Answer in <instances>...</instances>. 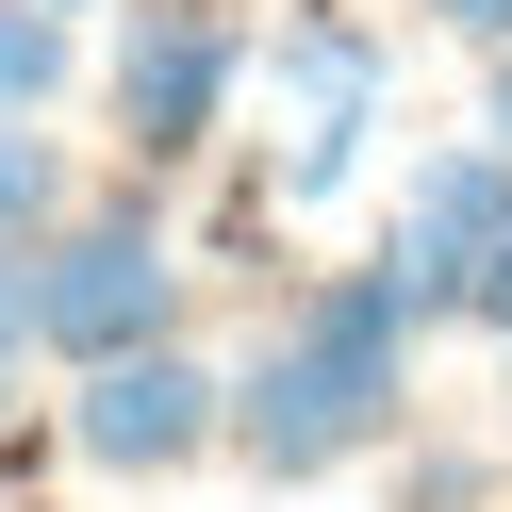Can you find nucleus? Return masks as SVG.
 <instances>
[{"instance_id":"1","label":"nucleus","mask_w":512,"mask_h":512,"mask_svg":"<svg viewBox=\"0 0 512 512\" xmlns=\"http://www.w3.org/2000/svg\"><path fill=\"white\" fill-rule=\"evenodd\" d=\"M413 331H430V314L380 281V248L331 265V281L232 364V463H248V479H331V463H364V446L397 430V397H413Z\"/></svg>"},{"instance_id":"10","label":"nucleus","mask_w":512,"mask_h":512,"mask_svg":"<svg viewBox=\"0 0 512 512\" xmlns=\"http://www.w3.org/2000/svg\"><path fill=\"white\" fill-rule=\"evenodd\" d=\"M17 364H34V248L0 232V397H17Z\"/></svg>"},{"instance_id":"8","label":"nucleus","mask_w":512,"mask_h":512,"mask_svg":"<svg viewBox=\"0 0 512 512\" xmlns=\"http://www.w3.org/2000/svg\"><path fill=\"white\" fill-rule=\"evenodd\" d=\"M364 133H380V100H314V116H298V149H281V199H347Z\"/></svg>"},{"instance_id":"2","label":"nucleus","mask_w":512,"mask_h":512,"mask_svg":"<svg viewBox=\"0 0 512 512\" xmlns=\"http://www.w3.org/2000/svg\"><path fill=\"white\" fill-rule=\"evenodd\" d=\"M182 331V248L149 199H67L34 232V364H100V347Z\"/></svg>"},{"instance_id":"6","label":"nucleus","mask_w":512,"mask_h":512,"mask_svg":"<svg viewBox=\"0 0 512 512\" xmlns=\"http://www.w3.org/2000/svg\"><path fill=\"white\" fill-rule=\"evenodd\" d=\"M67 67H83L67 0H0V116H50V100H67Z\"/></svg>"},{"instance_id":"3","label":"nucleus","mask_w":512,"mask_h":512,"mask_svg":"<svg viewBox=\"0 0 512 512\" xmlns=\"http://www.w3.org/2000/svg\"><path fill=\"white\" fill-rule=\"evenodd\" d=\"M67 380H83L67 397V463H100V479H182L199 446H232V380H215L182 331L100 347V364H67Z\"/></svg>"},{"instance_id":"5","label":"nucleus","mask_w":512,"mask_h":512,"mask_svg":"<svg viewBox=\"0 0 512 512\" xmlns=\"http://www.w3.org/2000/svg\"><path fill=\"white\" fill-rule=\"evenodd\" d=\"M281 83H298V116L314 100H380V34L314 0V17H281Z\"/></svg>"},{"instance_id":"11","label":"nucleus","mask_w":512,"mask_h":512,"mask_svg":"<svg viewBox=\"0 0 512 512\" xmlns=\"http://www.w3.org/2000/svg\"><path fill=\"white\" fill-rule=\"evenodd\" d=\"M479 479H496V463H463V446H430V463L397 479V512H479Z\"/></svg>"},{"instance_id":"4","label":"nucleus","mask_w":512,"mask_h":512,"mask_svg":"<svg viewBox=\"0 0 512 512\" xmlns=\"http://www.w3.org/2000/svg\"><path fill=\"white\" fill-rule=\"evenodd\" d=\"M100 83H116V149H133V166H182V149H215V116H232V83H248L232 0H133Z\"/></svg>"},{"instance_id":"9","label":"nucleus","mask_w":512,"mask_h":512,"mask_svg":"<svg viewBox=\"0 0 512 512\" xmlns=\"http://www.w3.org/2000/svg\"><path fill=\"white\" fill-rule=\"evenodd\" d=\"M463 331L512 347V199H496V232H479V265H463Z\"/></svg>"},{"instance_id":"13","label":"nucleus","mask_w":512,"mask_h":512,"mask_svg":"<svg viewBox=\"0 0 512 512\" xmlns=\"http://www.w3.org/2000/svg\"><path fill=\"white\" fill-rule=\"evenodd\" d=\"M479 133L512 149V50H479Z\"/></svg>"},{"instance_id":"7","label":"nucleus","mask_w":512,"mask_h":512,"mask_svg":"<svg viewBox=\"0 0 512 512\" xmlns=\"http://www.w3.org/2000/svg\"><path fill=\"white\" fill-rule=\"evenodd\" d=\"M83 199V166H67V133H50V116H0V232L34 248L50 215Z\"/></svg>"},{"instance_id":"14","label":"nucleus","mask_w":512,"mask_h":512,"mask_svg":"<svg viewBox=\"0 0 512 512\" xmlns=\"http://www.w3.org/2000/svg\"><path fill=\"white\" fill-rule=\"evenodd\" d=\"M67 17H83V0H67Z\"/></svg>"},{"instance_id":"12","label":"nucleus","mask_w":512,"mask_h":512,"mask_svg":"<svg viewBox=\"0 0 512 512\" xmlns=\"http://www.w3.org/2000/svg\"><path fill=\"white\" fill-rule=\"evenodd\" d=\"M430 17H446L463 50H512V0H430Z\"/></svg>"}]
</instances>
